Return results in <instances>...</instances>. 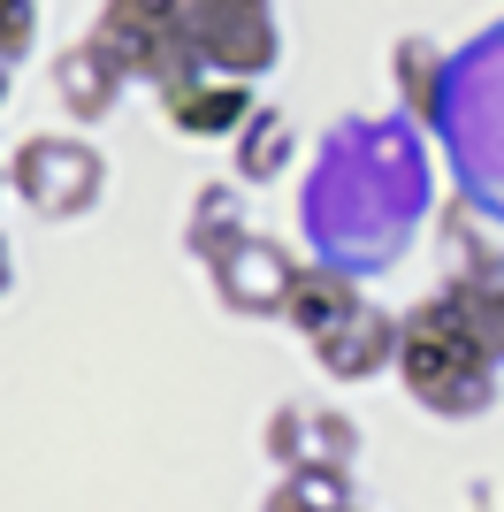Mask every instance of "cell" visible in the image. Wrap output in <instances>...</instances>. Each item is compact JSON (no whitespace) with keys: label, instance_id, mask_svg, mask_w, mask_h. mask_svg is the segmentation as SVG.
I'll list each match as a JSON object with an SVG mask.
<instances>
[{"label":"cell","instance_id":"cell-1","mask_svg":"<svg viewBox=\"0 0 504 512\" xmlns=\"http://www.w3.org/2000/svg\"><path fill=\"white\" fill-rule=\"evenodd\" d=\"M405 383L420 413H436V421H474V413L497 406V360H489L482 344L466 337V321L451 314V299H420L413 314L398 321V367H390Z\"/></svg>","mask_w":504,"mask_h":512},{"label":"cell","instance_id":"cell-2","mask_svg":"<svg viewBox=\"0 0 504 512\" xmlns=\"http://www.w3.org/2000/svg\"><path fill=\"white\" fill-rule=\"evenodd\" d=\"M84 39L146 92H161V85L199 69L191 62V39H184V0H100V16H92Z\"/></svg>","mask_w":504,"mask_h":512},{"label":"cell","instance_id":"cell-3","mask_svg":"<svg viewBox=\"0 0 504 512\" xmlns=\"http://www.w3.org/2000/svg\"><path fill=\"white\" fill-rule=\"evenodd\" d=\"M184 39H191V62L199 69L237 77V85H260L283 62L275 0H184Z\"/></svg>","mask_w":504,"mask_h":512},{"label":"cell","instance_id":"cell-4","mask_svg":"<svg viewBox=\"0 0 504 512\" xmlns=\"http://www.w3.org/2000/svg\"><path fill=\"white\" fill-rule=\"evenodd\" d=\"M191 253L207 260V283H214V299L230 306V314H252V321H283V291H291V276H298V260L275 245V237H260V230H214V237H199Z\"/></svg>","mask_w":504,"mask_h":512},{"label":"cell","instance_id":"cell-5","mask_svg":"<svg viewBox=\"0 0 504 512\" xmlns=\"http://www.w3.org/2000/svg\"><path fill=\"white\" fill-rule=\"evenodd\" d=\"M8 184L23 192V207L46 214V222H77L107 199V161L84 138H31V146L8 161Z\"/></svg>","mask_w":504,"mask_h":512},{"label":"cell","instance_id":"cell-6","mask_svg":"<svg viewBox=\"0 0 504 512\" xmlns=\"http://www.w3.org/2000/svg\"><path fill=\"white\" fill-rule=\"evenodd\" d=\"M161 100V123L176 130V138H191V146H230L237 130L252 123V85H237V77H214V69H191V77H176V85L153 92Z\"/></svg>","mask_w":504,"mask_h":512},{"label":"cell","instance_id":"cell-7","mask_svg":"<svg viewBox=\"0 0 504 512\" xmlns=\"http://www.w3.org/2000/svg\"><path fill=\"white\" fill-rule=\"evenodd\" d=\"M314 360H321V375H336V383H375V375H390V367H398V314L352 306L336 329L314 337Z\"/></svg>","mask_w":504,"mask_h":512},{"label":"cell","instance_id":"cell-8","mask_svg":"<svg viewBox=\"0 0 504 512\" xmlns=\"http://www.w3.org/2000/svg\"><path fill=\"white\" fill-rule=\"evenodd\" d=\"M54 92H62L69 123H115V107H123L130 77L107 62L92 39H77V46H62V54H54Z\"/></svg>","mask_w":504,"mask_h":512},{"label":"cell","instance_id":"cell-9","mask_svg":"<svg viewBox=\"0 0 504 512\" xmlns=\"http://www.w3.org/2000/svg\"><path fill=\"white\" fill-rule=\"evenodd\" d=\"M352 306H367V291H359L344 268H329V260H298L291 291H283V321H291L306 344H314L321 329H336V321L352 314Z\"/></svg>","mask_w":504,"mask_h":512},{"label":"cell","instance_id":"cell-10","mask_svg":"<svg viewBox=\"0 0 504 512\" xmlns=\"http://www.w3.org/2000/svg\"><path fill=\"white\" fill-rule=\"evenodd\" d=\"M268 451L283 467H352V421H336V413H275L268 421Z\"/></svg>","mask_w":504,"mask_h":512},{"label":"cell","instance_id":"cell-11","mask_svg":"<svg viewBox=\"0 0 504 512\" xmlns=\"http://www.w3.org/2000/svg\"><path fill=\"white\" fill-rule=\"evenodd\" d=\"M291 153H298V138H291V123H283L275 107H252V123L230 138L237 184H275V176L291 169Z\"/></svg>","mask_w":504,"mask_h":512},{"label":"cell","instance_id":"cell-12","mask_svg":"<svg viewBox=\"0 0 504 512\" xmlns=\"http://www.w3.org/2000/svg\"><path fill=\"white\" fill-rule=\"evenodd\" d=\"M443 46L436 39H398L390 46V77H398V100L413 107V123H436V107H443Z\"/></svg>","mask_w":504,"mask_h":512},{"label":"cell","instance_id":"cell-13","mask_svg":"<svg viewBox=\"0 0 504 512\" xmlns=\"http://www.w3.org/2000/svg\"><path fill=\"white\" fill-rule=\"evenodd\" d=\"M443 299H451V314L466 321V337H474L489 360L504 367V276H497V268H489V276H459V283H443Z\"/></svg>","mask_w":504,"mask_h":512},{"label":"cell","instance_id":"cell-14","mask_svg":"<svg viewBox=\"0 0 504 512\" xmlns=\"http://www.w3.org/2000/svg\"><path fill=\"white\" fill-rule=\"evenodd\" d=\"M352 482H344V467H291L283 474V490L268 497V512H344L352 505Z\"/></svg>","mask_w":504,"mask_h":512},{"label":"cell","instance_id":"cell-15","mask_svg":"<svg viewBox=\"0 0 504 512\" xmlns=\"http://www.w3.org/2000/svg\"><path fill=\"white\" fill-rule=\"evenodd\" d=\"M39 46V0H0V62L16 69Z\"/></svg>","mask_w":504,"mask_h":512},{"label":"cell","instance_id":"cell-16","mask_svg":"<svg viewBox=\"0 0 504 512\" xmlns=\"http://www.w3.org/2000/svg\"><path fill=\"white\" fill-rule=\"evenodd\" d=\"M16 291V253H8V237H0V299Z\"/></svg>","mask_w":504,"mask_h":512},{"label":"cell","instance_id":"cell-17","mask_svg":"<svg viewBox=\"0 0 504 512\" xmlns=\"http://www.w3.org/2000/svg\"><path fill=\"white\" fill-rule=\"evenodd\" d=\"M8 85H16V69H8V62H0V107H8Z\"/></svg>","mask_w":504,"mask_h":512},{"label":"cell","instance_id":"cell-18","mask_svg":"<svg viewBox=\"0 0 504 512\" xmlns=\"http://www.w3.org/2000/svg\"><path fill=\"white\" fill-rule=\"evenodd\" d=\"M0 192H8V169H0Z\"/></svg>","mask_w":504,"mask_h":512},{"label":"cell","instance_id":"cell-19","mask_svg":"<svg viewBox=\"0 0 504 512\" xmlns=\"http://www.w3.org/2000/svg\"><path fill=\"white\" fill-rule=\"evenodd\" d=\"M344 512H359V505H344Z\"/></svg>","mask_w":504,"mask_h":512}]
</instances>
